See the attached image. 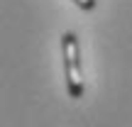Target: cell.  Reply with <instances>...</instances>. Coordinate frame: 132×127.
<instances>
[{"mask_svg": "<svg viewBox=\"0 0 132 127\" xmlns=\"http://www.w3.org/2000/svg\"><path fill=\"white\" fill-rule=\"evenodd\" d=\"M61 52H64V76H66V90L69 98L78 100L83 95V69H81V47L78 37L73 32L61 34Z\"/></svg>", "mask_w": 132, "mask_h": 127, "instance_id": "1", "label": "cell"}, {"mask_svg": "<svg viewBox=\"0 0 132 127\" xmlns=\"http://www.w3.org/2000/svg\"><path fill=\"white\" fill-rule=\"evenodd\" d=\"M76 5H78L81 10H93L95 7V0H73Z\"/></svg>", "mask_w": 132, "mask_h": 127, "instance_id": "2", "label": "cell"}]
</instances>
